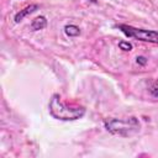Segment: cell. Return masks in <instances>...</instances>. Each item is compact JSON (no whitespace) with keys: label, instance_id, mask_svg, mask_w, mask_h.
I'll list each match as a JSON object with an SVG mask.
<instances>
[{"label":"cell","instance_id":"1","mask_svg":"<svg viewBox=\"0 0 158 158\" xmlns=\"http://www.w3.org/2000/svg\"><path fill=\"white\" fill-rule=\"evenodd\" d=\"M49 115L60 121H74L79 120L85 115V107L79 105H67L60 100L58 94H53L48 102Z\"/></svg>","mask_w":158,"mask_h":158},{"label":"cell","instance_id":"2","mask_svg":"<svg viewBox=\"0 0 158 158\" xmlns=\"http://www.w3.org/2000/svg\"><path fill=\"white\" fill-rule=\"evenodd\" d=\"M106 131L112 135H117L121 137H128L136 135L141 130V123L137 117L130 116L125 118H107L104 122Z\"/></svg>","mask_w":158,"mask_h":158},{"label":"cell","instance_id":"3","mask_svg":"<svg viewBox=\"0 0 158 158\" xmlns=\"http://www.w3.org/2000/svg\"><path fill=\"white\" fill-rule=\"evenodd\" d=\"M116 27L128 38H135V40H138L142 42L158 44V31L138 28V27H133V26L126 25V23H120Z\"/></svg>","mask_w":158,"mask_h":158},{"label":"cell","instance_id":"4","mask_svg":"<svg viewBox=\"0 0 158 158\" xmlns=\"http://www.w3.org/2000/svg\"><path fill=\"white\" fill-rule=\"evenodd\" d=\"M38 5L37 4H31V5H27L26 7H23L22 10H20L19 12H16V15H15V17H14V21L16 22V23H19V22H21L25 17H27L28 15H31L32 12H35L36 10H38Z\"/></svg>","mask_w":158,"mask_h":158},{"label":"cell","instance_id":"5","mask_svg":"<svg viewBox=\"0 0 158 158\" xmlns=\"http://www.w3.org/2000/svg\"><path fill=\"white\" fill-rule=\"evenodd\" d=\"M47 19L44 16H37L31 21V30L32 31H40L47 27Z\"/></svg>","mask_w":158,"mask_h":158},{"label":"cell","instance_id":"6","mask_svg":"<svg viewBox=\"0 0 158 158\" xmlns=\"http://www.w3.org/2000/svg\"><path fill=\"white\" fill-rule=\"evenodd\" d=\"M80 28L77 26V25H67L65 27H64V33L68 36V37H77V36H79L80 35Z\"/></svg>","mask_w":158,"mask_h":158},{"label":"cell","instance_id":"7","mask_svg":"<svg viewBox=\"0 0 158 158\" xmlns=\"http://www.w3.org/2000/svg\"><path fill=\"white\" fill-rule=\"evenodd\" d=\"M118 48L125 51V52H130V51H132V44L127 41H120L118 42Z\"/></svg>","mask_w":158,"mask_h":158},{"label":"cell","instance_id":"8","mask_svg":"<svg viewBox=\"0 0 158 158\" xmlns=\"http://www.w3.org/2000/svg\"><path fill=\"white\" fill-rule=\"evenodd\" d=\"M149 93L152 94V96L158 98V79L151 85V88H149Z\"/></svg>","mask_w":158,"mask_h":158},{"label":"cell","instance_id":"9","mask_svg":"<svg viewBox=\"0 0 158 158\" xmlns=\"http://www.w3.org/2000/svg\"><path fill=\"white\" fill-rule=\"evenodd\" d=\"M136 62H137V64H139V65H146V64H147V58L143 57V56H138V57L136 58Z\"/></svg>","mask_w":158,"mask_h":158}]
</instances>
